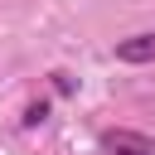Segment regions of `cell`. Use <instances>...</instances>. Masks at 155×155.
Wrapping results in <instances>:
<instances>
[{
  "instance_id": "cell-1",
  "label": "cell",
  "mask_w": 155,
  "mask_h": 155,
  "mask_svg": "<svg viewBox=\"0 0 155 155\" xmlns=\"http://www.w3.org/2000/svg\"><path fill=\"white\" fill-rule=\"evenodd\" d=\"M102 155H155V140L140 131H107L102 136Z\"/></svg>"
},
{
  "instance_id": "cell-2",
  "label": "cell",
  "mask_w": 155,
  "mask_h": 155,
  "mask_svg": "<svg viewBox=\"0 0 155 155\" xmlns=\"http://www.w3.org/2000/svg\"><path fill=\"white\" fill-rule=\"evenodd\" d=\"M116 58H121V63H155V34L121 39V44H116Z\"/></svg>"
},
{
  "instance_id": "cell-3",
  "label": "cell",
  "mask_w": 155,
  "mask_h": 155,
  "mask_svg": "<svg viewBox=\"0 0 155 155\" xmlns=\"http://www.w3.org/2000/svg\"><path fill=\"white\" fill-rule=\"evenodd\" d=\"M44 116H48V102H34V107H29V111H24V126H39V121H44Z\"/></svg>"
}]
</instances>
